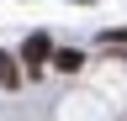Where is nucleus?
Instances as JSON below:
<instances>
[{
    "mask_svg": "<svg viewBox=\"0 0 127 121\" xmlns=\"http://www.w3.org/2000/svg\"><path fill=\"white\" fill-rule=\"evenodd\" d=\"M0 84H5V89L21 84V74H16V58H11V53H0Z\"/></svg>",
    "mask_w": 127,
    "mask_h": 121,
    "instance_id": "obj_2",
    "label": "nucleus"
},
{
    "mask_svg": "<svg viewBox=\"0 0 127 121\" xmlns=\"http://www.w3.org/2000/svg\"><path fill=\"white\" fill-rule=\"evenodd\" d=\"M79 63H85V58H79V53H58V69H64V74H74Z\"/></svg>",
    "mask_w": 127,
    "mask_h": 121,
    "instance_id": "obj_3",
    "label": "nucleus"
},
{
    "mask_svg": "<svg viewBox=\"0 0 127 121\" xmlns=\"http://www.w3.org/2000/svg\"><path fill=\"white\" fill-rule=\"evenodd\" d=\"M21 53H27V63H32V69H42V58L53 53V48H48V37H32V42H27Z\"/></svg>",
    "mask_w": 127,
    "mask_h": 121,
    "instance_id": "obj_1",
    "label": "nucleus"
}]
</instances>
